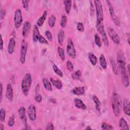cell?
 Masks as SVG:
<instances>
[{
	"instance_id": "obj_41",
	"label": "cell",
	"mask_w": 130,
	"mask_h": 130,
	"mask_svg": "<svg viewBox=\"0 0 130 130\" xmlns=\"http://www.w3.org/2000/svg\"><path fill=\"white\" fill-rule=\"evenodd\" d=\"M77 28L80 32H83L84 30V27L83 24L81 22H78L77 24Z\"/></svg>"
},
{
	"instance_id": "obj_19",
	"label": "cell",
	"mask_w": 130,
	"mask_h": 130,
	"mask_svg": "<svg viewBox=\"0 0 130 130\" xmlns=\"http://www.w3.org/2000/svg\"><path fill=\"white\" fill-rule=\"evenodd\" d=\"M121 81L123 85L125 87H127L129 86V78L128 75L127 73V72L121 73Z\"/></svg>"
},
{
	"instance_id": "obj_33",
	"label": "cell",
	"mask_w": 130,
	"mask_h": 130,
	"mask_svg": "<svg viewBox=\"0 0 130 130\" xmlns=\"http://www.w3.org/2000/svg\"><path fill=\"white\" fill-rule=\"evenodd\" d=\"M57 52L58 55L62 61H64L65 59V54L64 49L61 47H58L57 48Z\"/></svg>"
},
{
	"instance_id": "obj_21",
	"label": "cell",
	"mask_w": 130,
	"mask_h": 130,
	"mask_svg": "<svg viewBox=\"0 0 130 130\" xmlns=\"http://www.w3.org/2000/svg\"><path fill=\"white\" fill-rule=\"evenodd\" d=\"M47 12L46 10L44 11L42 15L39 18V19L37 21V25L39 26H41L44 23L45 20H46V17H47Z\"/></svg>"
},
{
	"instance_id": "obj_55",
	"label": "cell",
	"mask_w": 130,
	"mask_h": 130,
	"mask_svg": "<svg viewBox=\"0 0 130 130\" xmlns=\"http://www.w3.org/2000/svg\"><path fill=\"white\" fill-rule=\"evenodd\" d=\"M86 129H91V128L90 127V126H88L86 128Z\"/></svg>"
},
{
	"instance_id": "obj_32",
	"label": "cell",
	"mask_w": 130,
	"mask_h": 130,
	"mask_svg": "<svg viewBox=\"0 0 130 130\" xmlns=\"http://www.w3.org/2000/svg\"><path fill=\"white\" fill-rule=\"evenodd\" d=\"M55 21H56V17L53 14H52L50 16L48 19V24L50 26V27H54L55 24Z\"/></svg>"
},
{
	"instance_id": "obj_26",
	"label": "cell",
	"mask_w": 130,
	"mask_h": 130,
	"mask_svg": "<svg viewBox=\"0 0 130 130\" xmlns=\"http://www.w3.org/2000/svg\"><path fill=\"white\" fill-rule=\"evenodd\" d=\"M43 83L44 87L47 90H48V91L52 90V85L47 78H43Z\"/></svg>"
},
{
	"instance_id": "obj_25",
	"label": "cell",
	"mask_w": 130,
	"mask_h": 130,
	"mask_svg": "<svg viewBox=\"0 0 130 130\" xmlns=\"http://www.w3.org/2000/svg\"><path fill=\"white\" fill-rule=\"evenodd\" d=\"M57 39L59 44L60 45H62L64 39V32L62 29H60L58 31Z\"/></svg>"
},
{
	"instance_id": "obj_54",
	"label": "cell",
	"mask_w": 130,
	"mask_h": 130,
	"mask_svg": "<svg viewBox=\"0 0 130 130\" xmlns=\"http://www.w3.org/2000/svg\"><path fill=\"white\" fill-rule=\"evenodd\" d=\"M127 70H128V72H129V64H128L127 65Z\"/></svg>"
},
{
	"instance_id": "obj_49",
	"label": "cell",
	"mask_w": 130,
	"mask_h": 130,
	"mask_svg": "<svg viewBox=\"0 0 130 130\" xmlns=\"http://www.w3.org/2000/svg\"><path fill=\"white\" fill-rule=\"evenodd\" d=\"M0 89H1V96H0V101L1 102H2V97H3V85L2 84V83L0 84Z\"/></svg>"
},
{
	"instance_id": "obj_1",
	"label": "cell",
	"mask_w": 130,
	"mask_h": 130,
	"mask_svg": "<svg viewBox=\"0 0 130 130\" xmlns=\"http://www.w3.org/2000/svg\"><path fill=\"white\" fill-rule=\"evenodd\" d=\"M111 106L114 114L118 117L120 113L121 100L120 96L116 93H113L111 98Z\"/></svg>"
},
{
	"instance_id": "obj_47",
	"label": "cell",
	"mask_w": 130,
	"mask_h": 130,
	"mask_svg": "<svg viewBox=\"0 0 130 130\" xmlns=\"http://www.w3.org/2000/svg\"><path fill=\"white\" fill-rule=\"evenodd\" d=\"M6 15V10L3 9H1L0 11V19L1 20H2L4 19Z\"/></svg>"
},
{
	"instance_id": "obj_7",
	"label": "cell",
	"mask_w": 130,
	"mask_h": 130,
	"mask_svg": "<svg viewBox=\"0 0 130 130\" xmlns=\"http://www.w3.org/2000/svg\"><path fill=\"white\" fill-rule=\"evenodd\" d=\"M67 52L68 55L72 58H75L76 55V50L74 43L71 38H69L67 46Z\"/></svg>"
},
{
	"instance_id": "obj_6",
	"label": "cell",
	"mask_w": 130,
	"mask_h": 130,
	"mask_svg": "<svg viewBox=\"0 0 130 130\" xmlns=\"http://www.w3.org/2000/svg\"><path fill=\"white\" fill-rule=\"evenodd\" d=\"M107 4V6L108 7V9L110 12V14L111 15V17L112 18V19L114 22V23L117 26H119L120 23V20L118 18V17L116 15V14L115 13L113 7L112 6L110 1H106Z\"/></svg>"
},
{
	"instance_id": "obj_42",
	"label": "cell",
	"mask_w": 130,
	"mask_h": 130,
	"mask_svg": "<svg viewBox=\"0 0 130 130\" xmlns=\"http://www.w3.org/2000/svg\"><path fill=\"white\" fill-rule=\"evenodd\" d=\"M45 34L49 41H51L52 40V35L49 30H46L45 32Z\"/></svg>"
},
{
	"instance_id": "obj_22",
	"label": "cell",
	"mask_w": 130,
	"mask_h": 130,
	"mask_svg": "<svg viewBox=\"0 0 130 130\" xmlns=\"http://www.w3.org/2000/svg\"><path fill=\"white\" fill-rule=\"evenodd\" d=\"M110 60L111 65V67H112V71H113V73L115 75H118V72H119V68H118L117 63H116L115 61L114 60V59L113 58H111L110 59Z\"/></svg>"
},
{
	"instance_id": "obj_28",
	"label": "cell",
	"mask_w": 130,
	"mask_h": 130,
	"mask_svg": "<svg viewBox=\"0 0 130 130\" xmlns=\"http://www.w3.org/2000/svg\"><path fill=\"white\" fill-rule=\"evenodd\" d=\"M100 63L101 67L103 69H104V70L106 69L107 67V61L105 58V57L104 55V54H101L100 57Z\"/></svg>"
},
{
	"instance_id": "obj_52",
	"label": "cell",
	"mask_w": 130,
	"mask_h": 130,
	"mask_svg": "<svg viewBox=\"0 0 130 130\" xmlns=\"http://www.w3.org/2000/svg\"><path fill=\"white\" fill-rule=\"evenodd\" d=\"M0 129L1 130L4 129V125L2 123H0Z\"/></svg>"
},
{
	"instance_id": "obj_8",
	"label": "cell",
	"mask_w": 130,
	"mask_h": 130,
	"mask_svg": "<svg viewBox=\"0 0 130 130\" xmlns=\"http://www.w3.org/2000/svg\"><path fill=\"white\" fill-rule=\"evenodd\" d=\"M22 16L21 11L20 9H18L15 11L14 17V26L16 28H18L20 27L22 23Z\"/></svg>"
},
{
	"instance_id": "obj_29",
	"label": "cell",
	"mask_w": 130,
	"mask_h": 130,
	"mask_svg": "<svg viewBox=\"0 0 130 130\" xmlns=\"http://www.w3.org/2000/svg\"><path fill=\"white\" fill-rule=\"evenodd\" d=\"M88 59L90 61V62H91V63L92 64V65L93 66H95L98 61V59L97 57H96V56L93 54L92 53H89L88 55Z\"/></svg>"
},
{
	"instance_id": "obj_44",
	"label": "cell",
	"mask_w": 130,
	"mask_h": 130,
	"mask_svg": "<svg viewBox=\"0 0 130 130\" xmlns=\"http://www.w3.org/2000/svg\"><path fill=\"white\" fill-rule=\"evenodd\" d=\"M35 100L37 103H41L42 101V96L40 94L37 93L35 96Z\"/></svg>"
},
{
	"instance_id": "obj_15",
	"label": "cell",
	"mask_w": 130,
	"mask_h": 130,
	"mask_svg": "<svg viewBox=\"0 0 130 130\" xmlns=\"http://www.w3.org/2000/svg\"><path fill=\"white\" fill-rule=\"evenodd\" d=\"M123 111L125 114L127 116L130 115V104L127 99H124L123 102Z\"/></svg>"
},
{
	"instance_id": "obj_11",
	"label": "cell",
	"mask_w": 130,
	"mask_h": 130,
	"mask_svg": "<svg viewBox=\"0 0 130 130\" xmlns=\"http://www.w3.org/2000/svg\"><path fill=\"white\" fill-rule=\"evenodd\" d=\"M27 113L29 119L31 121H35L37 118L36 109V107L34 105H30L29 106L27 109Z\"/></svg>"
},
{
	"instance_id": "obj_4",
	"label": "cell",
	"mask_w": 130,
	"mask_h": 130,
	"mask_svg": "<svg viewBox=\"0 0 130 130\" xmlns=\"http://www.w3.org/2000/svg\"><path fill=\"white\" fill-rule=\"evenodd\" d=\"M94 3L96 13V23H103L104 13L101 2L99 0H95L94 1Z\"/></svg>"
},
{
	"instance_id": "obj_27",
	"label": "cell",
	"mask_w": 130,
	"mask_h": 130,
	"mask_svg": "<svg viewBox=\"0 0 130 130\" xmlns=\"http://www.w3.org/2000/svg\"><path fill=\"white\" fill-rule=\"evenodd\" d=\"M63 2L64 5L65 11L67 14H69L71 11V8H72V1L70 0H67V1H63Z\"/></svg>"
},
{
	"instance_id": "obj_39",
	"label": "cell",
	"mask_w": 130,
	"mask_h": 130,
	"mask_svg": "<svg viewBox=\"0 0 130 130\" xmlns=\"http://www.w3.org/2000/svg\"><path fill=\"white\" fill-rule=\"evenodd\" d=\"M101 128L103 129H113L114 127H113L112 125L108 124L107 123L103 122L101 125Z\"/></svg>"
},
{
	"instance_id": "obj_24",
	"label": "cell",
	"mask_w": 130,
	"mask_h": 130,
	"mask_svg": "<svg viewBox=\"0 0 130 130\" xmlns=\"http://www.w3.org/2000/svg\"><path fill=\"white\" fill-rule=\"evenodd\" d=\"M119 126L121 129H123L128 130L129 129L126 121L123 118H121L120 119L119 121Z\"/></svg>"
},
{
	"instance_id": "obj_40",
	"label": "cell",
	"mask_w": 130,
	"mask_h": 130,
	"mask_svg": "<svg viewBox=\"0 0 130 130\" xmlns=\"http://www.w3.org/2000/svg\"><path fill=\"white\" fill-rule=\"evenodd\" d=\"M66 66H67V69L69 71L72 72L73 71V70H74V65L71 61L68 60L67 61V63H66Z\"/></svg>"
},
{
	"instance_id": "obj_17",
	"label": "cell",
	"mask_w": 130,
	"mask_h": 130,
	"mask_svg": "<svg viewBox=\"0 0 130 130\" xmlns=\"http://www.w3.org/2000/svg\"><path fill=\"white\" fill-rule=\"evenodd\" d=\"M74 105L75 107L78 109H82V110H85L86 109L87 107L85 104L83 102V101L78 98H75L74 100Z\"/></svg>"
},
{
	"instance_id": "obj_48",
	"label": "cell",
	"mask_w": 130,
	"mask_h": 130,
	"mask_svg": "<svg viewBox=\"0 0 130 130\" xmlns=\"http://www.w3.org/2000/svg\"><path fill=\"white\" fill-rule=\"evenodd\" d=\"M53 129H54V126H53V124L51 122H50L47 125V127L46 128V130H52Z\"/></svg>"
},
{
	"instance_id": "obj_13",
	"label": "cell",
	"mask_w": 130,
	"mask_h": 130,
	"mask_svg": "<svg viewBox=\"0 0 130 130\" xmlns=\"http://www.w3.org/2000/svg\"><path fill=\"white\" fill-rule=\"evenodd\" d=\"M6 96L7 99L10 102H12L13 99V88L11 84L8 83L7 85Z\"/></svg>"
},
{
	"instance_id": "obj_23",
	"label": "cell",
	"mask_w": 130,
	"mask_h": 130,
	"mask_svg": "<svg viewBox=\"0 0 130 130\" xmlns=\"http://www.w3.org/2000/svg\"><path fill=\"white\" fill-rule=\"evenodd\" d=\"M51 82L52 83V85L57 89H61L62 88V84L61 82L59 80H56V79H54L53 78H50V79Z\"/></svg>"
},
{
	"instance_id": "obj_53",
	"label": "cell",
	"mask_w": 130,
	"mask_h": 130,
	"mask_svg": "<svg viewBox=\"0 0 130 130\" xmlns=\"http://www.w3.org/2000/svg\"><path fill=\"white\" fill-rule=\"evenodd\" d=\"M128 36H127V42H128V44H129V34H127Z\"/></svg>"
},
{
	"instance_id": "obj_45",
	"label": "cell",
	"mask_w": 130,
	"mask_h": 130,
	"mask_svg": "<svg viewBox=\"0 0 130 130\" xmlns=\"http://www.w3.org/2000/svg\"><path fill=\"white\" fill-rule=\"evenodd\" d=\"M90 15H91V16H92L94 15V13L95 8H94V5H93V4H92V2H91V1H90Z\"/></svg>"
},
{
	"instance_id": "obj_35",
	"label": "cell",
	"mask_w": 130,
	"mask_h": 130,
	"mask_svg": "<svg viewBox=\"0 0 130 130\" xmlns=\"http://www.w3.org/2000/svg\"><path fill=\"white\" fill-rule=\"evenodd\" d=\"M53 71H54V72L57 75H58L60 77H63V73H62V71L58 68V67L56 64H54L53 65Z\"/></svg>"
},
{
	"instance_id": "obj_46",
	"label": "cell",
	"mask_w": 130,
	"mask_h": 130,
	"mask_svg": "<svg viewBox=\"0 0 130 130\" xmlns=\"http://www.w3.org/2000/svg\"><path fill=\"white\" fill-rule=\"evenodd\" d=\"M22 3L23 5V8L27 10L28 9V3H29V1H22Z\"/></svg>"
},
{
	"instance_id": "obj_12",
	"label": "cell",
	"mask_w": 130,
	"mask_h": 130,
	"mask_svg": "<svg viewBox=\"0 0 130 130\" xmlns=\"http://www.w3.org/2000/svg\"><path fill=\"white\" fill-rule=\"evenodd\" d=\"M18 115L20 119L23 122L25 126H27V118L25 114V108L24 107H20L18 109Z\"/></svg>"
},
{
	"instance_id": "obj_30",
	"label": "cell",
	"mask_w": 130,
	"mask_h": 130,
	"mask_svg": "<svg viewBox=\"0 0 130 130\" xmlns=\"http://www.w3.org/2000/svg\"><path fill=\"white\" fill-rule=\"evenodd\" d=\"M81 76H82L81 72L80 71H79V70H77V71H75L71 75L72 78L73 80H79L81 78Z\"/></svg>"
},
{
	"instance_id": "obj_34",
	"label": "cell",
	"mask_w": 130,
	"mask_h": 130,
	"mask_svg": "<svg viewBox=\"0 0 130 130\" xmlns=\"http://www.w3.org/2000/svg\"><path fill=\"white\" fill-rule=\"evenodd\" d=\"M67 17L66 15H62L61 17V20H60V26L64 28L66 26L67 24Z\"/></svg>"
},
{
	"instance_id": "obj_36",
	"label": "cell",
	"mask_w": 130,
	"mask_h": 130,
	"mask_svg": "<svg viewBox=\"0 0 130 130\" xmlns=\"http://www.w3.org/2000/svg\"><path fill=\"white\" fill-rule=\"evenodd\" d=\"M94 42L95 44L99 47L102 46V41L100 37L98 34H96L94 35Z\"/></svg>"
},
{
	"instance_id": "obj_31",
	"label": "cell",
	"mask_w": 130,
	"mask_h": 130,
	"mask_svg": "<svg viewBox=\"0 0 130 130\" xmlns=\"http://www.w3.org/2000/svg\"><path fill=\"white\" fill-rule=\"evenodd\" d=\"M92 100L93 101L94 103H95V108H96V109L98 111H100V106L101 105V102L100 101V100L99 99V98L95 95H93L92 96Z\"/></svg>"
},
{
	"instance_id": "obj_50",
	"label": "cell",
	"mask_w": 130,
	"mask_h": 130,
	"mask_svg": "<svg viewBox=\"0 0 130 130\" xmlns=\"http://www.w3.org/2000/svg\"><path fill=\"white\" fill-rule=\"evenodd\" d=\"M0 37H1V47H0V48L1 50H2L3 48V40L2 35H0Z\"/></svg>"
},
{
	"instance_id": "obj_9",
	"label": "cell",
	"mask_w": 130,
	"mask_h": 130,
	"mask_svg": "<svg viewBox=\"0 0 130 130\" xmlns=\"http://www.w3.org/2000/svg\"><path fill=\"white\" fill-rule=\"evenodd\" d=\"M107 31L109 36H110L111 39L112 41L116 45H118L120 43V40L118 34L115 31V30L112 27H109L107 28Z\"/></svg>"
},
{
	"instance_id": "obj_16",
	"label": "cell",
	"mask_w": 130,
	"mask_h": 130,
	"mask_svg": "<svg viewBox=\"0 0 130 130\" xmlns=\"http://www.w3.org/2000/svg\"><path fill=\"white\" fill-rule=\"evenodd\" d=\"M16 46V41L14 38L10 39L9 44L8 46V52L10 54H12L14 51L15 47Z\"/></svg>"
},
{
	"instance_id": "obj_51",
	"label": "cell",
	"mask_w": 130,
	"mask_h": 130,
	"mask_svg": "<svg viewBox=\"0 0 130 130\" xmlns=\"http://www.w3.org/2000/svg\"><path fill=\"white\" fill-rule=\"evenodd\" d=\"M49 101H50L51 103H56V100H55L54 99L52 98H51L49 99Z\"/></svg>"
},
{
	"instance_id": "obj_10",
	"label": "cell",
	"mask_w": 130,
	"mask_h": 130,
	"mask_svg": "<svg viewBox=\"0 0 130 130\" xmlns=\"http://www.w3.org/2000/svg\"><path fill=\"white\" fill-rule=\"evenodd\" d=\"M27 44L25 40H23L21 43V49H20V61L21 63L23 64L25 61L26 55L27 52Z\"/></svg>"
},
{
	"instance_id": "obj_5",
	"label": "cell",
	"mask_w": 130,
	"mask_h": 130,
	"mask_svg": "<svg viewBox=\"0 0 130 130\" xmlns=\"http://www.w3.org/2000/svg\"><path fill=\"white\" fill-rule=\"evenodd\" d=\"M96 29L100 35L102 37V41L104 43V44L107 46H109V41L107 36V35L106 34V31L104 29V24L103 23H96Z\"/></svg>"
},
{
	"instance_id": "obj_14",
	"label": "cell",
	"mask_w": 130,
	"mask_h": 130,
	"mask_svg": "<svg viewBox=\"0 0 130 130\" xmlns=\"http://www.w3.org/2000/svg\"><path fill=\"white\" fill-rule=\"evenodd\" d=\"M31 25L29 22L28 21L25 22L23 26L22 31V36L23 37H26L28 35L31 29Z\"/></svg>"
},
{
	"instance_id": "obj_20",
	"label": "cell",
	"mask_w": 130,
	"mask_h": 130,
	"mask_svg": "<svg viewBox=\"0 0 130 130\" xmlns=\"http://www.w3.org/2000/svg\"><path fill=\"white\" fill-rule=\"evenodd\" d=\"M40 34L37 25H35L34 27L33 34H32V40L34 42H37L39 41V38L40 37Z\"/></svg>"
},
{
	"instance_id": "obj_2",
	"label": "cell",
	"mask_w": 130,
	"mask_h": 130,
	"mask_svg": "<svg viewBox=\"0 0 130 130\" xmlns=\"http://www.w3.org/2000/svg\"><path fill=\"white\" fill-rule=\"evenodd\" d=\"M31 83L32 78L31 75L29 73L26 74L21 82V90L25 96H27L28 94Z\"/></svg>"
},
{
	"instance_id": "obj_37",
	"label": "cell",
	"mask_w": 130,
	"mask_h": 130,
	"mask_svg": "<svg viewBox=\"0 0 130 130\" xmlns=\"http://www.w3.org/2000/svg\"><path fill=\"white\" fill-rule=\"evenodd\" d=\"M8 125L10 127H12L14 126L15 124V115L14 114H12L9 118L8 123Z\"/></svg>"
},
{
	"instance_id": "obj_18",
	"label": "cell",
	"mask_w": 130,
	"mask_h": 130,
	"mask_svg": "<svg viewBox=\"0 0 130 130\" xmlns=\"http://www.w3.org/2000/svg\"><path fill=\"white\" fill-rule=\"evenodd\" d=\"M71 92L75 95H82L85 93V88L83 86L76 87L72 90Z\"/></svg>"
},
{
	"instance_id": "obj_38",
	"label": "cell",
	"mask_w": 130,
	"mask_h": 130,
	"mask_svg": "<svg viewBox=\"0 0 130 130\" xmlns=\"http://www.w3.org/2000/svg\"><path fill=\"white\" fill-rule=\"evenodd\" d=\"M6 117V111L4 108H1L0 110V120L1 122H4Z\"/></svg>"
},
{
	"instance_id": "obj_43",
	"label": "cell",
	"mask_w": 130,
	"mask_h": 130,
	"mask_svg": "<svg viewBox=\"0 0 130 130\" xmlns=\"http://www.w3.org/2000/svg\"><path fill=\"white\" fill-rule=\"evenodd\" d=\"M39 43L41 44H48V42L46 40V39L42 35L40 36L39 39Z\"/></svg>"
},
{
	"instance_id": "obj_3",
	"label": "cell",
	"mask_w": 130,
	"mask_h": 130,
	"mask_svg": "<svg viewBox=\"0 0 130 130\" xmlns=\"http://www.w3.org/2000/svg\"><path fill=\"white\" fill-rule=\"evenodd\" d=\"M117 62L119 70L121 73L127 72L126 69L125 59L124 53L122 50H119L117 54Z\"/></svg>"
}]
</instances>
